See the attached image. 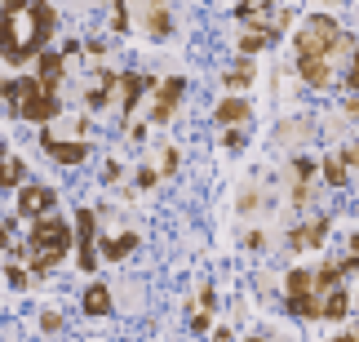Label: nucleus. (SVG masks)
I'll return each instance as SVG.
<instances>
[{
	"label": "nucleus",
	"mask_w": 359,
	"mask_h": 342,
	"mask_svg": "<svg viewBox=\"0 0 359 342\" xmlns=\"http://www.w3.org/2000/svg\"><path fill=\"white\" fill-rule=\"evenodd\" d=\"M53 27H58V18H53L49 0H5L0 5V58L9 67L40 58Z\"/></svg>",
	"instance_id": "1"
},
{
	"label": "nucleus",
	"mask_w": 359,
	"mask_h": 342,
	"mask_svg": "<svg viewBox=\"0 0 359 342\" xmlns=\"http://www.w3.org/2000/svg\"><path fill=\"white\" fill-rule=\"evenodd\" d=\"M346 49V36L333 22V13H311L297 27V76L311 89H328L333 85V63Z\"/></svg>",
	"instance_id": "2"
},
{
	"label": "nucleus",
	"mask_w": 359,
	"mask_h": 342,
	"mask_svg": "<svg viewBox=\"0 0 359 342\" xmlns=\"http://www.w3.org/2000/svg\"><path fill=\"white\" fill-rule=\"evenodd\" d=\"M0 98H5V112L32 120V125H49L53 116L62 112L58 98H53V89H45L40 80H0Z\"/></svg>",
	"instance_id": "3"
},
{
	"label": "nucleus",
	"mask_w": 359,
	"mask_h": 342,
	"mask_svg": "<svg viewBox=\"0 0 359 342\" xmlns=\"http://www.w3.org/2000/svg\"><path fill=\"white\" fill-rule=\"evenodd\" d=\"M67 249H72V231H67L62 218H36L32 227V240H27V263H32L36 276H49L53 267L67 258Z\"/></svg>",
	"instance_id": "4"
},
{
	"label": "nucleus",
	"mask_w": 359,
	"mask_h": 342,
	"mask_svg": "<svg viewBox=\"0 0 359 342\" xmlns=\"http://www.w3.org/2000/svg\"><path fill=\"white\" fill-rule=\"evenodd\" d=\"M315 276V320H346V311H351V298H346V280L351 271L346 263H324L320 271H311Z\"/></svg>",
	"instance_id": "5"
},
{
	"label": "nucleus",
	"mask_w": 359,
	"mask_h": 342,
	"mask_svg": "<svg viewBox=\"0 0 359 342\" xmlns=\"http://www.w3.org/2000/svg\"><path fill=\"white\" fill-rule=\"evenodd\" d=\"M284 307L293 311L297 320H315V276H311V271H288Z\"/></svg>",
	"instance_id": "6"
},
{
	"label": "nucleus",
	"mask_w": 359,
	"mask_h": 342,
	"mask_svg": "<svg viewBox=\"0 0 359 342\" xmlns=\"http://www.w3.org/2000/svg\"><path fill=\"white\" fill-rule=\"evenodd\" d=\"M93 209H76V263L80 271H93L98 267V244H93Z\"/></svg>",
	"instance_id": "7"
},
{
	"label": "nucleus",
	"mask_w": 359,
	"mask_h": 342,
	"mask_svg": "<svg viewBox=\"0 0 359 342\" xmlns=\"http://www.w3.org/2000/svg\"><path fill=\"white\" fill-rule=\"evenodd\" d=\"M328 231H333V218L320 213V218H311L306 227H293V231H288V244H293V249H324Z\"/></svg>",
	"instance_id": "8"
},
{
	"label": "nucleus",
	"mask_w": 359,
	"mask_h": 342,
	"mask_svg": "<svg viewBox=\"0 0 359 342\" xmlns=\"http://www.w3.org/2000/svg\"><path fill=\"white\" fill-rule=\"evenodd\" d=\"M187 93V80L182 76H169L160 85V93H156V107H151V125H164V120H173V112H177V98Z\"/></svg>",
	"instance_id": "9"
},
{
	"label": "nucleus",
	"mask_w": 359,
	"mask_h": 342,
	"mask_svg": "<svg viewBox=\"0 0 359 342\" xmlns=\"http://www.w3.org/2000/svg\"><path fill=\"white\" fill-rule=\"evenodd\" d=\"M40 147L58 160V165H80V160L89 156V143H72V138H58V133H40Z\"/></svg>",
	"instance_id": "10"
},
{
	"label": "nucleus",
	"mask_w": 359,
	"mask_h": 342,
	"mask_svg": "<svg viewBox=\"0 0 359 342\" xmlns=\"http://www.w3.org/2000/svg\"><path fill=\"white\" fill-rule=\"evenodd\" d=\"M53 187H22L18 191V213L22 218H45L49 209H53Z\"/></svg>",
	"instance_id": "11"
},
{
	"label": "nucleus",
	"mask_w": 359,
	"mask_h": 342,
	"mask_svg": "<svg viewBox=\"0 0 359 342\" xmlns=\"http://www.w3.org/2000/svg\"><path fill=\"white\" fill-rule=\"evenodd\" d=\"M156 80L151 76H137V72H120V120H129L133 116V107H137V93L151 89Z\"/></svg>",
	"instance_id": "12"
},
{
	"label": "nucleus",
	"mask_w": 359,
	"mask_h": 342,
	"mask_svg": "<svg viewBox=\"0 0 359 342\" xmlns=\"http://www.w3.org/2000/svg\"><path fill=\"white\" fill-rule=\"evenodd\" d=\"M213 116H217V125H222V129H231V125H244V120L253 116V107H248L244 98H222Z\"/></svg>",
	"instance_id": "13"
},
{
	"label": "nucleus",
	"mask_w": 359,
	"mask_h": 342,
	"mask_svg": "<svg viewBox=\"0 0 359 342\" xmlns=\"http://www.w3.org/2000/svg\"><path fill=\"white\" fill-rule=\"evenodd\" d=\"M169 9H164V0H147V32L156 36V40H164L169 36Z\"/></svg>",
	"instance_id": "14"
},
{
	"label": "nucleus",
	"mask_w": 359,
	"mask_h": 342,
	"mask_svg": "<svg viewBox=\"0 0 359 342\" xmlns=\"http://www.w3.org/2000/svg\"><path fill=\"white\" fill-rule=\"evenodd\" d=\"M133 249H137V236H133V231H124V236H107V240H102V258H111V263L129 258Z\"/></svg>",
	"instance_id": "15"
},
{
	"label": "nucleus",
	"mask_w": 359,
	"mask_h": 342,
	"mask_svg": "<svg viewBox=\"0 0 359 342\" xmlns=\"http://www.w3.org/2000/svg\"><path fill=\"white\" fill-rule=\"evenodd\" d=\"M22 173H27V165L18 156H9V147L0 143V187H13V183H22Z\"/></svg>",
	"instance_id": "16"
},
{
	"label": "nucleus",
	"mask_w": 359,
	"mask_h": 342,
	"mask_svg": "<svg viewBox=\"0 0 359 342\" xmlns=\"http://www.w3.org/2000/svg\"><path fill=\"white\" fill-rule=\"evenodd\" d=\"M111 311V289L107 284H89L85 289V316H107Z\"/></svg>",
	"instance_id": "17"
},
{
	"label": "nucleus",
	"mask_w": 359,
	"mask_h": 342,
	"mask_svg": "<svg viewBox=\"0 0 359 342\" xmlns=\"http://www.w3.org/2000/svg\"><path fill=\"white\" fill-rule=\"evenodd\" d=\"M36 80L45 89H53L62 80V53H40V72H36Z\"/></svg>",
	"instance_id": "18"
},
{
	"label": "nucleus",
	"mask_w": 359,
	"mask_h": 342,
	"mask_svg": "<svg viewBox=\"0 0 359 342\" xmlns=\"http://www.w3.org/2000/svg\"><path fill=\"white\" fill-rule=\"evenodd\" d=\"M222 80H226V89H244V85H253V63L240 58L236 67H226V72H222Z\"/></svg>",
	"instance_id": "19"
},
{
	"label": "nucleus",
	"mask_w": 359,
	"mask_h": 342,
	"mask_svg": "<svg viewBox=\"0 0 359 342\" xmlns=\"http://www.w3.org/2000/svg\"><path fill=\"white\" fill-rule=\"evenodd\" d=\"M320 169H324V183L328 187H346L351 183V178H346V156H328Z\"/></svg>",
	"instance_id": "20"
},
{
	"label": "nucleus",
	"mask_w": 359,
	"mask_h": 342,
	"mask_svg": "<svg viewBox=\"0 0 359 342\" xmlns=\"http://www.w3.org/2000/svg\"><path fill=\"white\" fill-rule=\"evenodd\" d=\"M222 143H226V152H244V143H248V138H244V129H240V125H231V129L222 133Z\"/></svg>",
	"instance_id": "21"
},
{
	"label": "nucleus",
	"mask_w": 359,
	"mask_h": 342,
	"mask_svg": "<svg viewBox=\"0 0 359 342\" xmlns=\"http://www.w3.org/2000/svg\"><path fill=\"white\" fill-rule=\"evenodd\" d=\"M341 263H346V271H359V231L351 236V244H346V258H341Z\"/></svg>",
	"instance_id": "22"
},
{
	"label": "nucleus",
	"mask_w": 359,
	"mask_h": 342,
	"mask_svg": "<svg viewBox=\"0 0 359 342\" xmlns=\"http://www.w3.org/2000/svg\"><path fill=\"white\" fill-rule=\"evenodd\" d=\"M346 85H351V93L359 98V49L351 53V67H346Z\"/></svg>",
	"instance_id": "23"
},
{
	"label": "nucleus",
	"mask_w": 359,
	"mask_h": 342,
	"mask_svg": "<svg viewBox=\"0 0 359 342\" xmlns=\"http://www.w3.org/2000/svg\"><path fill=\"white\" fill-rule=\"evenodd\" d=\"M40 329H45V334H58L62 329V316H58V311H40Z\"/></svg>",
	"instance_id": "24"
},
{
	"label": "nucleus",
	"mask_w": 359,
	"mask_h": 342,
	"mask_svg": "<svg viewBox=\"0 0 359 342\" xmlns=\"http://www.w3.org/2000/svg\"><path fill=\"white\" fill-rule=\"evenodd\" d=\"M9 284H13V289H32V284H27V271H22V267H9Z\"/></svg>",
	"instance_id": "25"
},
{
	"label": "nucleus",
	"mask_w": 359,
	"mask_h": 342,
	"mask_svg": "<svg viewBox=\"0 0 359 342\" xmlns=\"http://www.w3.org/2000/svg\"><path fill=\"white\" fill-rule=\"evenodd\" d=\"M111 22H116V32L124 36V27H129V9H124V5H116V18H111Z\"/></svg>",
	"instance_id": "26"
},
{
	"label": "nucleus",
	"mask_w": 359,
	"mask_h": 342,
	"mask_svg": "<svg viewBox=\"0 0 359 342\" xmlns=\"http://www.w3.org/2000/svg\"><path fill=\"white\" fill-rule=\"evenodd\" d=\"M156 178H160L156 169H137V183H142V187H156Z\"/></svg>",
	"instance_id": "27"
},
{
	"label": "nucleus",
	"mask_w": 359,
	"mask_h": 342,
	"mask_svg": "<svg viewBox=\"0 0 359 342\" xmlns=\"http://www.w3.org/2000/svg\"><path fill=\"white\" fill-rule=\"evenodd\" d=\"M341 156H346V165H355V169H359V143H351V147H346Z\"/></svg>",
	"instance_id": "28"
},
{
	"label": "nucleus",
	"mask_w": 359,
	"mask_h": 342,
	"mask_svg": "<svg viewBox=\"0 0 359 342\" xmlns=\"http://www.w3.org/2000/svg\"><path fill=\"white\" fill-rule=\"evenodd\" d=\"M213 342H236V338H231L226 324H217V329H213Z\"/></svg>",
	"instance_id": "29"
},
{
	"label": "nucleus",
	"mask_w": 359,
	"mask_h": 342,
	"mask_svg": "<svg viewBox=\"0 0 359 342\" xmlns=\"http://www.w3.org/2000/svg\"><path fill=\"white\" fill-rule=\"evenodd\" d=\"M333 342H359V324H355V329H346V334H337Z\"/></svg>",
	"instance_id": "30"
},
{
	"label": "nucleus",
	"mask_w": 359,
	"mask_h": 342,
	"mask_svg": "<svg viewBox=\"0 0 359 342\" xmlns=\"http://www.w3.org/2000/svg\"><path fill=\"white\" fill-rule=\"evenodd\" d=\"M248 342H271V338H262V334H253V338H248Z\"/></svg>",
	"instance_id": "31"
}]
</instances>
